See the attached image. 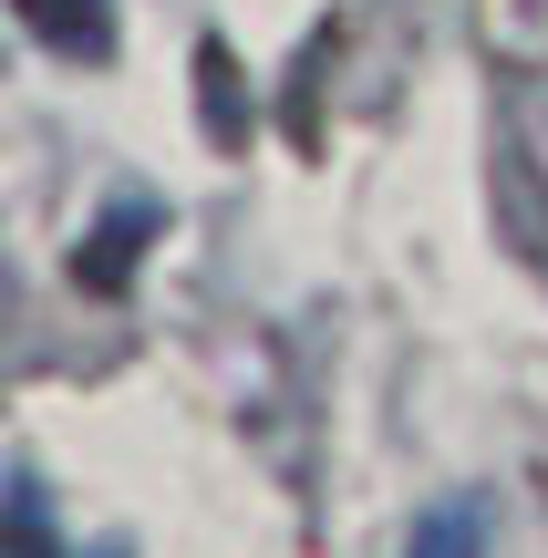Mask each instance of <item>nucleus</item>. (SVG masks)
<instances>
[{
	"mask_svg": "<svg viewBox=\"0 0 548 558\" xmlns=\"http://www.w3.org/2000/svg\"><path fill=\"white\" fill-rule=\"evenodd\" d=\"M62 62H114V0H11Z\"/></svg>",
	"mask_w": 548,
	"mask_h": 558,
	"instance_id": "2",
	"label": "nucleus"
},
{
	"mask_svg": "<svg viewBox=\"0 0 548 558\" xmlns=\"http://www.w3.org/2000/svg\"><path fill=\"white\" fill-rule=\"evenodd\" d=\"M145 239H156V207H114V218L73 248V279H83V290H124V269H135Z\"/></svg>",
	"mask_w": 548,
	"mask_h": 558,
	"instance_id": "3",
	"label": "nucleus"
},
{
	"mask_svg": "<svg viewBox=\"0 0 548 558\" xmlns=\"http://www.w3.org/2000/svg\"><path fill=\"white\" fill-rule=\"evenodd\" d=\"M404 558H487V507H476V497L435 507V518L414 527V548H404Z\"/></svg>",
	"mask_w": 548,
	"mask_h": 558,
	"instance_id": "6",
	"label": "nucleus"
},
{
	"mask_svg": "<svg viewBox=\"0 0 548 558\" xmlns=\"http://www.w3.org/2000/svg\"><path fill=\"white\" fill-rule=\"evenodd\" d=\"M0 558H62V538H52V518H41L32 486H11V497H0Z\"/></svg>",
	"mask_w": 548,
	"mask_h": 558,
	"instance_id": "7",
	"label": "nucleus"
},
{
	"mask_svg": "<svg viewBox=\"0 0 548 558\" xmlns=\"http://www.w3.org/2000/svg\"><path fill=\"white\" fill-rule=\"evenodd\" d=\"M197 94H207V145H248V94H239L228 41H197Z\"/></svg>",
	"mask_w": 548,
	"mask_h": 558,
	"instance_id": "5",
	"label": "nucleus"
},
{
	"mask_svg": "<svg viewBox=\"0 0 548 558\" xmlns=\"http://www.w3.org/2000/svg\"><path fill=\"white\" fill-rule=\"evenodd\" d=\"M476 32H487L497 62L517 73H548V0H476Z\"/></svg>",
	"mask_w": 548,
	"mask_h": 558,
	"instance_id": "4",
	"label": "nucleus"
},
{
	"mask_svg": "<svg viewBox=\"0 0 548 558\" xmlns=\"http://www.w3.org/2000/svg\"><path fill=\"white\" fill-rule=\"evenodd\" d=\"M497 239L548 279V124L538 114H508V135H497Z\"/></svg>",
	"mask_w": 548,
	"mask_h": 558,
	"instance_id": "1",
	"label": "nucleus"
}]
</instances>
